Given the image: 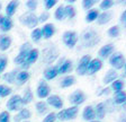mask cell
Here are the masks:
<instances>
[{"instance_id":"1","label":"cell","mask_w":126,"mask_h":122,"mask_svg":"<svg viewBox=\"0 0 126 122\" xmlns=\"http://www.w3.org/2000/svg\"><path fill=\"white\" fill-rule=\"evenodd\" d=\"M81 39H82V43H83V45L87 46V48L94 46V45L97 44V43H99V41H100L99 35L97 34V32H94V29L86 31V32L82 34Z\"/></svg>"},{"instance_id":"2","label":"cell","mask_w":126,"mask_h":122,"mask_svg":"<svg viewBox=\"0 0 126 122\" xmlns=\"http://www.w3.org/2000/svg\"><path fill=\"white\" fill-rule=\"evenodd\" d=\"M78 106H70L68 109H63L56 114V119L61 121H69V120H73L78 115Z\"/></svg>"},{"instance_id":"3","label":"cell","mask_w":126,"mask_h":122,"mask_svg":"<svg viewBox=\"0 0 126 122\" xmlns=\"http://www.w3.org/2000/svg\"><path fill=\"white\" fill-rule=\"evenodd\" d=\"M19 21H20L23 25L27 26L28 28H34L38 25V19L37 16L32 11H27V13L23 14L20 17H19Z\"/></svg>"},{"instance_id":"4","label":"cell","mask_w":126,"mask_h":122,"mask_svg":"<svg viewBox=\"0 0 126 122\" xmlns=\"http://www.w3.org/2000/svg\"><path fill=\"white\" fill-rule=\"evenodd\" d=\"M109 63L110 66L115 69H125V58L123 57V54L119 52H116V53H113L110 56V59H109Z\"/></svg>"},{"instance_id":"5","label":"cell","mask_w":126,"mask_h":122,"mask_svg":"<svg viewBox=\"0 0 126 122\" xmlns=\"http://www.w3.org/2000/svg\"><path fill=\"white\" fill-rule=\"evenodd\" d=\"M77 42H78V34L73 31H68L63 34V43L68 46V48L72 49L76 46Z\"/></svg>"},{"instance_id":"6","label":"cell","mask_w":126,"mask_h":122,"mask_svg":"<svg viewBox=\"0 0 126 122\" xmlns=\"http://www.w3.org/2000/svg\"><path fill=\"white\" fill-rule=\"evenodd\" d=\"M7 109L8 111H19L23 107V101H21V96L15 95L13 97L9 98V101L7 102Z\"/></svg>"},{"instance_id":"7","label":"cell","mask_w":126,"mask_h":122,"mask_svg":"<svg viewBox=\"0 0 126 122\" xmlns=\"http://www.w3.org/2000/svg\"><path fill=\"white\" fill-rule=\"evenodd\" d=\"M69 101L71 104H73V106H78L86 101V94L82 90L77 89L69 96Z\"/></svg>"},{"instance_id":"8","label":"cell","mask_w":126,"mask_h":122,"mask_svg":"<svg viewBox=\"0 0 126 122\" xmlns=\"http://www.w3.org/2000/svg\"><path fill=\"white\" fill-rule=\"evenodd\" d=\"M38 54H39V53H38V50H37V49H32V50L29 51V53H28V56H27L26 60H25L23 63L20 64V66H21V69H23V70L28 69V67L31 66L32 63L36 62V60L38 59Z\"/></svg>"},{"instance_id":"9","label":"cell","mask_w":126,"mask_h":122,"mask_svg":"<svg viewBox=\"0 0 126 122\" xmlns=\"http://www.w3.org/2000/svg\"><path fill=\"white\" fill-rule=\"evenodd\" d=\"M59 56V51L55 46H51V48H46L43 51V58H44V62L50 63L52 61H54Z\"/></svg>"},{"instance_id":"10","label":"cell","mask_w":126,"mask_h":122,"mask_svg":"<svg viewBox=\"0 0 126 122\" xmlns=\"http://www.w3.org/2000/svg\"><path fill=\"white\" fill-rule=\"evenodd\" d=\"M50 93H51V89H50V86L47 85V82L45 80H41L36 89L37 96L39 98H47L50 96Z\"/></svg>"},{"instance_id":"11","label":"cell","mask_w":126,"mask_h":122,"mask_svg":"<svg viewBox=\"0 0 126 122\" xmlns=\"http://www.w3.org/2000/svg\"><path fill=\"white\" fill-rule=\"evenodd\" d=\"M91 61V57L89 54H86L83 56L80 61H79V64H78V68H77V74L80 75V76H83L86 75V71H87V68H88V64L89 62Z\"/></svg>"},{"instance_id":"12","label":"cell","mask_w":126,"mask_h":122,"mask_svg":"<svg viewBox=\"0 0 126 122\" xmlns=\"http://www.w3.org/2000/svg\"><path fill=\"white\" fill-rule=\"evenodd\" d=\"M101 68H102L101 60H100V59H94V60H91L89 62V64H88L86 75H94L97 71H99Z\"/></svg>"},{"instance_id":"13","label":"cell","mask_w":126,"mask_h":122,"mask_svg":"<svg viewBox=\"0 0 126 122\" xmlns=\"http://www.w3.org/2000/svg\"><path fill=\"white\" fill-rule=\"evenodd\" d=\"M46 104L48 105L53 106L54 109H58V110H61L63 107V101L62 98L58 95H50L47 97V102Z\"/></svg>"},{"instance_id":"14","label":"cell","mask_w":126,"mask_h":122,"mask_svg":"<svg viewBox=\"0 0 126 122\" xmlns=\"http://www.w3.org/2000/svg\"><path fill=\"white\" fill-rule=\"evenodd\" d=\"M56 68H58V74H66V72L72 70V62L68 59H63L56 66Z\"/></svg>"},{"instance_id":"15","label":"cell","mask_w":126,"mask_h":122,"mask_svg":"<svg viewBox=\"0 0 126 122\" xmlns=\"http://www.w3.org/2000/svg\"><path fill=\"white\" fill-rule=\"evenodd\" d=\"M114 45L113 44H106L104 46L100 48V50L98 51V56L102 59H106L108 57H110L114 53Z\"/></svg>"},{"instance_id":"16","label":"cell","mask_w":126,"mask_h":122,"mask_svg":"<svg viewBox=\"0 0 126 122\" xmlns=\"http://www.w3.org/2000/svg\"><path fill=\"white\" fill-rule=\"evenodd\" d=\"M111 18H113V11H104V13L99 14V16H98V18L96 19L97 20V23L99 25H105L107 24L108 21L111 20Z\"/></svg>"},{"instance_id":"17","label":"cell","mask_w":126,"mask_h":122,"mask_svg":"<svg viewBox=\"0 0 126 122\" xmlns=\"http://www.w3.org/2000/svg\"><path fill=\"white\" fill-rule=\"evenodd\" d=\"M41 31H42V37L51 39L55 33V27L53 24H45L43 28H41Z\"/></svg>"},{"instance_id":"18","label":"cell","mask_w":126,"mask_h":122,"mask_svg":"<svg viewBox=\"0 0 126 122\" xmlns=\"http://www.w3.org/2000/svg\"><path fill=\"white\" fill-rule=\"evenodd\" d=\"M29 79V74L26 71V70H19L18 74L16 75V78H15V82L17 85H24L27 80Z\"/></svg>"},{"instance_id":"19","label":"cell","mask_w":126,"mask_h":122,"mask_svg":"<svg viewBox=\"0 0 126 122\" xmlns=\"http://www.w3.org/2000/svg\"><path fill=\"white\" fill-rule=\"evenodd\" d=\"M13 28V20L10 17L8 16H2V19L0 21V29L2 32H8Z\"/></svg>"},{"instance_id":"20","label":"cell","mask_w":126,"mask_h":122,"mask_svg":"<svg viewBox=\"0 0 126 122\" xmlns=\"http://www.w3.org/2000/svg\"><path fill=\"white\" fill-rule=\"evenodd\" d=\"M32 117V113L29 110L27 109H21L19 110V113L15 117V122H19V121H27L29 118Z\"/></svg>"},{"instance_id":"21","label":"cell","mask_w":126,"mask_h":122,"mask_svg":"<svg viewBox=\"0 0 126 122\" xmlns=\"http://www.w3.org/2000/svg\"><path fill=\"white\" fill-rule=\"evenodd\" d=\"M82 118L86 121H94V119L96 118L94 115V109L92 106H86L82 112Z\"/></svg>"},{"instance_id":"22","label":"cell","mask_w":126,"mask_h":122,"mask_svg":"<svg viewBox=\"0 0 126 122\" xmlns=\"http://www.w3.org/2000/svg\"><path fill=\"white\" fill-rule=\"evenodd\" d=\"M117 77H118V74L116 72V70L109 69L107 72H106L105 77H104V79H102V82H104V84H109V82H113V81H115V80L117 79Z\"/></svg>"},{"instance_id":"23","label":"cell","mask_w":126,"mask_h":122,"mask_svg":"<svg viewBox=\"0 0 126 122\" xmlns=\"http://www.w3.org/2000/svg\"><path fill=\"white\" fill-rule=\"evenodd\" d=\"M59 74H58V68H56V66L48 67L44 71V78L46 80H52V79H54Z\"/></svg>"},{"instance_id":"24","label":"cell","mask_w":126,"mask_h":122,"mask_svg":"<svg viewBox=\"0 0 126 122\" xmlns=\"http://www.w3.org/2000/svg\"><path fill=\"white\" fill-rule=\"evenodd\" d=\"M11 45V37L8 35H1L0 36V50L6 51Z\"/></svg>"},{"instance_id":"25","label":"cell","mask_w":126,"mask_h":122,"mask_svg":"<svg viewBox=\"0 0 126 122\" xmlns=\"http://www.w3.org/2000/svg\"><path fill=\"white\" fill-rule=\"evenodd\" d=\"M94 115L97 117V119L101 120L105 118L106 115V107H105V104L104 103H99L97 104L96 109H94Z\"/></svg>"},{"instance_id":"26","label":"cell","mask_w":126,"mask_h":122,"mask_svg":"<svg viewBox=\"0 0 126 122\" xmlns=\"http://www.w3.org/2000/svg\"><path fill=\"white\" fill-rule=\"evenodd\" d=\"M18 5L19 2L18 1H10V2L7 5V7H6V16L8 17H10L13 16L14 14L16 13V10H17V8H18Z\"/></svg>"},{"instance_id":"27","label":"cell","mask_w":126,"mask_h":122,"mask_svg":"<svg viewBox=\"0 0 126 122\" xmlns=\"http://www.w3.org/2000/svg\"><path fill=\"white\" fill-rule=\"evenodd\" d=\"M99 10L98 9H89L88 13H87V16H86V20L87 23H91V21H94L96 19L98 18L99 16Z\"/></svg>"},{"instance_id":"28","label":"cell","mask_w":126,"mask_h":122,"mask_svg":"<svg viewBox=\"0 0 126 122\" xmlns=\"http://www.w3.org/2000/svg\"><path fill=\"white\" fill-rule=\"evenodd\" d=\"M18 71H19V69H15L10 72H7V74H5L2 76V79L5 80V81L9 82V84H13V82H15L16 75L18 74Z\"/></svg>"},{"instance_id":"29","label":"cell","mask_w":126,"mask_h":122,"mask_svg":"<svg viewBox=\"0 0 126 122\" xmlns=\"http://www.w3.org/2000/svg\"><path fill=\"white\" fill-rule=\"evenodd\" d=\"M74 84H76V78H74L73 76H66V77H64L62 79V81H61V87L68 88V87H70V86L74 85Z\"/></svg>"},{"instance_id":"30","label":"cell","mask_w":126,"mask_h":122,"mask_svg":"<svg viewBox=\"0 0 126 122\" xmlns=\"http://www.w3.org/2000/svg\"><path fill=\"white\" fill-rule=\"evenodd\" d=\"M28 53H29V51H28V52H27V51H19L18 56L14 59V62H15L16 64H21L24 61L26 60L27 56H28Z\"/></svg>"},{"instance_id":"31","label":"cell","mask_w":126,"mask_h":122,"mask_svg":"<svg viewBox=\"0 0 126 122\" xmlns=\"http://www.w3.org/2000/svg\"><path fill=\"white\" fill-rule=\"evenodd\" d=\"M21 101H23V104H28L33 101V94H32V90L29 87H27L26 90L24 92V96L21 97Z\"/></svg>"},{"instance_id":"32","label":"cell","mask_w":126,"mask_h":122,"mask_svg":"<svg viewBox=\"0 0 126 122\" xmlns=\"http://www.w3.org/2000/svg\"><path fill=\"white\" fill-rule=\"evenodd\" d=\"M64 14H65V17H68L69 19H72L76 16V9L72 5H68L64 7Z\"/></svg>"},{"instance_id":"33","label":"cell","mask_w":126,"mask_h":122,"mask_svg":"<svg viewBox=\"0 0 126 122\" xmlns=\"http://www.w3.org/2000/svg\"><path fill=\"white\" fill-rule=\"evenodd\" d=\"M114 101L117 104H125L126 101V94L125 92H118V93H115V97H114Z\"/></svg>"},{"instance_id":"34","label":"cell","mask_w":126,"mask_h":122,"mask_svg":"<svg viewBox=\"0 0 126 122\" xmlns=\"http://www.w3.org/2000/svg\"><path fill=\"white\" fill-rule=\"evenodd\" d=\"M123 87H124L123 81L116 79L115 81L111 82V87H110V89L114 90L115 93H118V92H122V90H123Z\"/></svg>"},{"instance_id":"35","label":"cell","mask_w":126,"mask_h":122,"mask_svg":"<svg viewBox=\"0 0 126 122\" xmlns=\"http://www.w3.org/2000/svg\"><path fill=\"white\" fill-rule=\"evenodd\" d=\"M54 17H55V19H58V20H63V19L65 18L64 7H63V6L58 7V9H56V10H55V13H54Z\"/></svg>"},{"instance_id":"36","label":"cell","mask_w":126,"mask_h":122,"mask_svg":"<svg viewBox=\"0 0 126 122\" xmlns=\"http://www.w3.org/2000/svg\"><path fill=\"white\" fill-rule=\"evenodd\" d=\"M31 37L34 42H39V40L42 39V31H41V28L33 29V32H32V34H31Z\"/></svg>"},{"instance_id":"37","label":"cell","mask_w":126,"mask_h":122,"mask_svg":"<svg viewBox=\"0 0 126 122\" xmlns=\"http://www.w3.org/2000/svg\"><path fill=\"white\" fill-rule=\"evenodd\" d=\"M35 107H36L37 112H38L39 114H44L45 112L47 111V104L45 103V102H37L36 105H35Z\"/></svg>"},{"instance_id":"38","label":"cell","mask_w":126,"mask_h":122,"mask_svg":"<svg viewBox=\"0 0 126 122\" xmlns=\"http://www.w3.org/2000/svg\"><path fill=\"white\" fill-rule=\"evenodd\" d=\"M119 33H121V29H119V27L118 26H111L109 29L107 31V34L109 35L110 37H117L118 35H119Z\"/></svg>"},{"instance_id":"39","label":"cell","mask_w":126,"mask_h":122,"mask_svg":"<svg viewBox=\"0 0 126 122\" xmlns=\"http://www.w3.org/2000/svg\"><path fill=\"white\" fill-rule=\"evenodd\" d=\"M11 94V88L5 85H0V97H6V96Z\"/></svg>"},{"instance_id":"40","label":"cell","mask_w":126,"mask_h":122,"mask_svg":"<svg viewBox=\"0 0 126 122\" xmlns=\"http://www.w3.org/2000/svg\"><path fill=\"white\" fill-rule=\"evenodd\" d=\"M114 6V1H111V0H104V1H101V3H100V9H102V10L107 11L109 8H111Z\"/></svg>"},{"instance_id":"41","label":"cell","mask_w":126,"mask_h":122,"mask_svg":"<svg viewBox=\"0 0 126 122\" xmlns=\"http://www.w3.org/2000/svg\"><path fill=\"white\" fill-rule=\"evenodd\" d=\"M7 63H8V58L3 54L0 56V74L3 72V70L6 69V67H7Z\"/></svg>"},{"instance_id":"42","label":"cell","mask_w":126,"mask_h":122,"mask_svg":"<svg viewBox=\"0 0 126 122\" xmlns=\"http://www.w3.org/2000/svg\"><path fill=\"white\" fill-rule=\"evenodd\" d=\"M26 7L32 11V13H33V11L37 8V1H34V0H28V1H26Z\"/></svg>"},{"instance_id":"43","label":"cell","mask_w":126,"mask_h":122,"mask_svg":"<svg viewBox=\"0 0 126 122\" xmlns=\"http://www.w3.org/2000/svg\"><path fill=\"white\" fill-rule=\"evenodd\" d=\"M94 3H96V1H94V0H83V1H82V7H83L84 9H87V10H88V9L91 8Z\"/></svg>"},{"instance_id":"44","label":"cell","mask_w":126,"mask_h":122,"mask_svg":"<svg viewBox=\"0 0 126 122\" xmlns=\"http://www.w3.org/2000/svg\"><path fill=\"white\" fill-rule=\"evenodd\" d=\"M55 120H56V113H53L52 112V113H48L44 118L43 122H55Z\"/></svg>"},{"instance_id":"45","label":"cell","mask_w":126,"mask_h":122,"mask_svg":"<svg viewBox=\"0 0 126 122\" xmlns=\"http://www.w3.org/2000/svg\"><path fill=\"white\" fill-rule=\"evenodd\" d=\"M48 18H50V14L47 13V11H44V13H42L41 15H39V17H37V19H38V23H45V21H46Z\"/></svg>"},{"instance_id":"46","label":"cell","mask_w":126,"mask_h":122,"mask_svg":"<svg viewBox=\"0 0 126 122\" xmlns=\"http://www.w3.org/2000/svg\"><path fill=\"white\" fill-rule=\"evenodd\" d=\"M10 120V115L7 111H3L0 113V122H9Z\"/></svg>"},{"instance_id":"47","label":"cell","mask_w":126,"mask_h":122,"mask_svg":"<svg viewBox=\"0 0 126 122\" xmlns=\"http://www.w3.org/2000/svg\"><path fill=\"white\" fill-rule=\"evenodd\" d=\"M56 5V0H47L45 1V8L46 9H51Z\"/></svg>"},{"instance_id":"48","label":"cell","mask_w":126,"mask_h":122,"mask_svg":"<svg viewBox=\"0 0 126 122\" xmlns=\"http://www.w3.org/2000/svg\"><path fill=\"white\" fill-rule=\"evenodd\" d=\"M109 93H110V88L106 87V88H104V89H102L101 92L99 93V96H102V95H108Z\"/></svg>"},{"instance_id":"49","label":"cell","mask_w":126,"mask_h":122,"mask_svg":"<svg viewBox=\"0 0 126 122\" xmlns=\"http://www.w3.org/2000/svg\"><path fill=\"white\" fill-rule=\"evenodd\" d=\"M121 23L125 26V23H126V11H124L123 14H122V16H121Z\"/></svg>"},{"instance_id":"50","label":"cell","mask_w":126,"mask_h":122,"mask_svg":"<svg viewBox=\"0 0 126 122\" xmlns=\"http://www.w3.org/2000/svg\"><path fill=\"white\" fill-rule=\"evenodd\" d=\"M74 2V0H68V3L70 5V3H73Z\"/></svg>"},{"instance_id":"51","label":"cell","mask_w":126,"mask_h":122,"mask_svg":"<svg viewBox=\"0 0 126 122\" xmlns=\"http://www.w3.org/2000/svg\"><path fill=\"white\" fill-rule=\"evenodd\" d=\"M1 8H2V5H1V2H0V10H1Z\"/></svg>"},{"instance_id":"52","label":"cell","mask_w":126,"mask_h":122,"mask_svg":"<svg viewBox=\"0 0 126 122\" xmlns=\"http://www.w3.org/2000/svg\"><path fill=\"white\" fill-rule=\"evenodd\" d=\"M1 19H2V16H1V15H0V21H1Z\"/></svg>"},{"instance_id":"53","label":"cell","mask_w":126,"mask_h":122,"mask_svg":"<svg viewBox=\"0 0 126 122\" xmlns=\"http://www.w3.org/2000/svg\"><path fill=\"white\" fill-rule=\"evenodd\" d=\"M91 122H99V121H91Z\"/></svg>"},{"instance_id":"54","label":"cell","mask_w":126,"mask_h":122,"mask_svg":"<svg viewBox=\"0 0 126 122\" xmlns=\"http://www.w3.org/2000/svg\"><path fill=\"white\" fill-rule=\"evenodd\" d=\"M23 122H29V121H23Z\"/></svg>"}]
</instances>
